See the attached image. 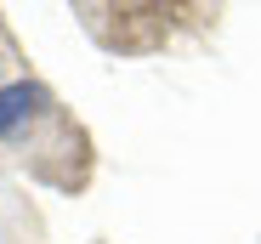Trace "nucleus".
Segmentation results:
<instances>
[{
    "label": "nucleus",
    "mask_w": 261,
    "mask_h": 244,
    "mask_svg": "<svg viewBox=\"0 0 261 244\" xmlns=\"http://www.w3.org/2000/svg\"><path fill=\"white\" fill-rule=\"evenodd\" d=\"M46 131H63V108L40 79L17 74L0 86V142L6 148H34Z\"/></svg>",
    "instance_id": "obj_1"
}]
</instances>
